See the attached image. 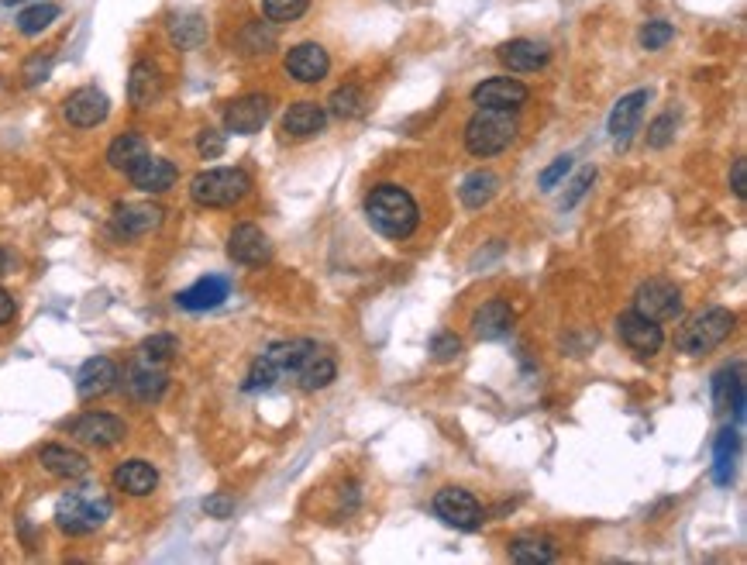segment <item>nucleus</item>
<instances>
[{"instance_id":"11","label":"nucleus","mask_w":747,"mask_h":565,"mask_svg":"<svg viewBox=\"0 0 747 565\" xmlns=\"http://www.w3.org/2000/svg\"><path fill=\"white\" fill-rule=\"evenodd\" d=\"M269 114L272 100L266 94H245L224 107V128L235 131V135H255L269 121Z\"/></svg>"},{"instance_id":"45","label":"nucleus","mask_w":747,"mask_h":565,"mask_svg":"<svg viewBox=\"0 0 747 565\" xmlns=\"http://www.w3.org/2000/svg\"><path fill=\"white\" fill-rule=\"evenodd\" d=\"M49 69H52V56H35V59H31V63L25 66V83H31V87H35V83H42L45 80V76H49Z\"/></svg>"},{"instance_id":"15","label":"nucleus","mask_w":747,"mask_h":565,"mask_svg":"<svg viewBox=\"0 0 747 565\" xmlns=\"http://www.w3.org/2000/svg\"><path fill=\"white\" fill-rule=\"evenodd\" d=\"M124 386H128V393L138 404H159L169 386L166 366H155V362H145V359L131 362L128 373H124Z\"/></svg>"},{"instance_id":"28","label":"nucleus","mask_w":747,"mask_h":565,"mask_svg":"<svg viewBox=\"0 0 747 565\" xmlns=\"http://www.w3.org/2000/svg\"><path fill=\"white\" fill-rule=\"evenodd\" d=\"M145 156H149L145 138L135 135V131H124V135H118L111 142V149H107V166L118 169V173H131Z\"/></svg>"},{"instance_id":"6","label":"nucleus","mask_w":747,"mask_h":565,"mask_svg":"<svg viewBox=\"0 0 747 565\" xmlns=\"http://www.w3.org/2000/svg\"><path fill=\"white\" fill-rule=\"evenodd\" d=\"M252 190V180H248L245 169H207V173L193 176L190 183V197L197 200L200 207H231L238 204L241 197H248Z\"/></svg>"},{"instance_id":"23","label":"nucleus","mask_w":747,"mask_h":565,"mask_svg":"<svg viewBox=\"0 0 747 565\" xmlns=\"http://www.w3.org/2000/svg\"><path fill=\"white\" fill-rule=\"evenodd\" d=\"M114 486L128 497H149L159 486V472H155L145 459H128L114 469Z\"/></svg>"},{"instance_id":"38","label":"nucleus","mask_w":747,"mask_h":565,"mask_svg":"<svg viewBox=\"0 0 747 565\" xmlns=\"http://www.w3.org/2000/svg\"><path fill=\"white\" fill-rule=\"evenodd\" d=\"M672 38H675V28L668 25V21H648L641 32V45L648 52H658V49H665Z\"/></svg>"},{"instance_id":"22","label":"nucleus","mask_w":747,"mask_h":565,"mask_svg":"<svg viewBox=\"0 0 747 565\" xmlns=\"http://www.w3.org/2000/svg\"><path fill=\"white\" fill-rule=\"evenodd\" d=\"M500 59L513 73H538V69L548 66L551 52L541 42H531V38H513V42L500 49Z\"/></svg>"},{"instance_id":"33","label":"nucleus","mask_w":747,"mask_h":565,"mask_svg":"<svg viewBox=\"0 0 747 565\" xmlns=\"http://www.w3.org/2000/svg\"><path fill=\"white\" fill-rule=\"evenodd\" d=\"M510 559L520 565H544L555 562V548H551L548 538H517L510 545Z\"/></svg>"},{"instance_id":"32","label":"nucleus","mask_w":747,"mask_h":565,"mask_svg":"<svg viewBox=\"0 0 747 565\" xmlns=\"http://www.w3.org/2000/svg\"><path fill=\"white\" fill-rule=\"evenodd\" d=\"M734 455H737V431L727 428L720 431L717 448H713V479L720 486H730V479H734Z\"/></svg>"},{"instance_id":"21","label":"nucleus","mask_w":747,"mask_h":565,"mask_svg":"<svg viewBox=\"0 0 747 565\" xmlns=\"http://www.w3.org/2000/svg\"><path fill=\"white\" fill-rule=\"evenodd\" d=\"M228 293H231L228 280H221V276H204V280L186 286L180 297H176V304H180L183 311H214V307H221L224 300H228Z\"/></svg>"},{"instance_id":"4","label":"nucleus","mask_w":747,"mask_h":565,"mask_svg":"<svg viewBox=\"0 0 747 565\" xmlns=\"http://www.w3.org/2000/svg\"><path fill=\"white\" fill-rule=\"evenodd\" d=\"M111 500L97 493L93 486L87 490H69L56 507V524L66 534H90L111 517Z\"/></svg>"},{"instance_id":"48","label":"nucleus","mask_w":747,"mask_h":565,"mask_svg":"<svg viewBox=\"0 0 747 565\" xmlns=\"http://www.w3.org/2000/svg\"><path fill=\"white\" fill-rule=\"evenodd\" d=\"M14 269H18V259H14V255L7 252V249H0V276L14 273Z\"/></svg>"},{"instance_id":"2","label":"nucleus","mask_w":747,"mask_h":565,"mask_svg":"<svg viewBox=\"0 0 747 565\" xmlns=\"http://www.w3.org/2000/svg\"><path fill=\"white\" fill-rule=\"evenodd\" d=\"M365 218H369V224L379 235L400 242V238H410L417 231L420 211H417V200L403 187H396V183H379V187L365 197Z\"/></svg>"},{"instance_id":"5","label":"nucleus","mask_w":747,"mask_h":565,"mask_svg":"<svg viewBox=\"0 0 747 565\" xmlns=\"http://www.w3.org/2000/svg\"><path fill=\"white\" fill-rule=\"evenodd\" d=\"M734 324H737L734 311H727V307H710V311L692 317L689 324H682V331L675 335V345L686 355H706L727 342Z\"/></svg>"},{"instance_id":"40","label":"nucleus","mask_w":747,"mask_h":565,"mask_svg":"<svg viewBox=\"0 0 747 565\" xmlns=\"http://www.w3.org/2000/svg\"><path fill=\"white\" fill-rule=\"evenodd\" d=\"M672 138H675V118H672V114H661V118L651 121V128H648V145H651V149H665Z\"/></svg>"},{"instance_id":"46","label":"nucleus","mask_w":747,"mask_h":565,"mask_svg":"<svg viewBox=\"0 0 747 565\" xmlns=\"http://www.w3.org/2000/svg\"><path fill=\"white\" fill-rule=\"evenodd\" d=\"M730 187H734V193L741 200L747 197V162L744 159L734 162V173H730Z\"/></svg>"},{"instance_id":"24","label":"nucleus","mask_w":747,"mask_h":565,"mask_svg":"<svg viewBox=\"0 0 747 565\" xmlns=\"http://www.w3.org/2000/svg\"><path fill=\"white\" fill-rule=\"evenodd\" d=\"M472 328H476L482 342H496V338H503L513 328V307L507 300H489L472 317Z\"/></svg>"},{"instance_id":"35","label":"nucleus","mask_w":747,"mask_h":565,"mask_svg":"<svg viewBox=\"0 0 747 565\" xmlns=\"http://www.w3.org/2000/svg\"><path fill=\"white\" fill-rule=\"evenodd\" d=\"M328 104H331L334 118H345L348 121V118H359V114L365 111V94H362L359 87H338L331 94Z\"/></svg>"},{"instance_id":"42","label":"nucleus","mask_w":747,"mask_h":565,"mask_svg":"<svg viewBox=\"0 0 747 565\" xmlns=\"http://www.w3.org/2000/svg\"><path fill=\"white\" fill-rule=\"evenodd\" d=\"M197 149H200V156H204V159H217L224 152V135H221V131H214V128H204L197 135Z\"/></svg>"},{"instance_id":"16","label":"nucleus","mask_w":747,"mask_h":565,"mask_svg":"<svg viewBox=\"0 0 747 565\" xmlns=\"http://www.w3.org/2000/svg\"><path fill=\"white\" fill-rule=\"evenodd\" d=\"M228 255L241 266H266L272 259V245L259 224H238L228 238Z\"/></svg>"},{"instance_id":"25","label":"nucleus","mask_w":747,"mask_h":565,"mask_svg":"<svg viewBox=\"0 0 747 565\" xmlns=\"http://www.w3.org/2000/svg\"><path fill=\"white\" fill-rule=\"evenodd\" d=\"M324 125H328V111H324L317 100H300V104H293L283 118V131L293 138H310V135H317V131H324Z\"/></svg>"},{"instance_id":"19","label":"nucleus","mask_w":747,"mask_h":565,"mask_svg":"<svg viewBox=\"0 0 747 565\" xmlns=\"http://www.w3.org/2000/svg\"><path fill=\"white\" fill-rule=\"evenodd\" d=\"M176 176H180V169H176L169 159L145 156V159L138 162V166L128 173V180H131V187L142 190V193H166V190H173Z\"/></svg>"},{"instance_id":"13","label":"nucleus","mask_w":747,"mask_h":565,"mask_svg":"<svg viewBox=\"0 0 747 565\" xmlns=\"http://www.w3.org/2000/svg\"><path fill=\"white\" fill-rule=\"evenodd\" d=\"M107 111H111V100H107L104 90H97V87L73 90V94L66 97V104H62V114H66V121H69V125H76V128L100 125V121L107 118Z\"/></svg>"},{"instance_id":"1","label":"nucleus","mask_w":747,"mask_h":565,"mask_svg":"<svg viewBox=\"0 0 747 565\" xmlns=\"http://www.w3.org/2000/svg\"><path fill=\"white\" fill-rule=\"evenodd\" d=\"M338 376V362L324 345L310 342V338H293V342L269 345L259 359L252 362L245 379L248 393L272 390V386L293 383L303 393H317L334 383Z\"/></svg>"},{"instance_id":"12","label":"nucleus","mask_w":747,"mask_h":565,"mask_svg":"<svg viewBox=\"0 0 747 565\" xmlns=\"http://www.w3.org/2000/svg\"><path fill=\"white\" fill-rule=\"evenodd\" d=\"M162 224V207L155 204H124L111 218V235L121 242H135V238L149 235Z\"/></svg>"},{"instance_id":"39","label":"nucleus","mask_w":747,"mask_h":565,"mask_svg":"<svg viewBox=\"0 0 747 565\" xmlns=\"http://www.w3.org/2000/svg\"><path fill=\"white\" fill-rule=\"evenodd\" d=\"M458 352H462V338L451 335V331H441V335L431 338V355L438 362H451L458 359Z\"/></svg>"},{"instance_id":"36","label":"nucleus","mask_w":747,"mask_h":565,"mask_svg":"<svg viewBox=\"0 0 747 565\" xmlns=\"http://www.w3.org/2000/svg\"><path fill=\"white\" fill-rule=\"evenodd\" d=\"M176 352H180V342H176L173 335H152V338H145V342H142L138 359L155 362V366H166V362H173Z\"/></svg>"},{"instance_id":"10","label":"nucleus","mask_w":747,"mask_h":565,"mask_svg":"<svg viewBox=\"0 0 747 565\" xmlns=\"http://www.w3.org/2000/svg\"><path fill=\"white\" fill-rule=\"evenodd\" d=\"M69 435H73L76 441H83V445L90 448H114L118 441H124V435H128V428H124L121 417L114 414H83L76 417L73 424H69Z\"/></svg>"},{"instance_id":"30","label":"nucleus","mask_w":747,"mask_h":565,"mask_svg":"<svg viewBox=\"0 0 747 565\" xmlns=\"http://www.w3.org/2000/svg\"><path fill=\"white\" fill-rule=\"evenodd\" d=\"M496 190H500V176L489 173V169H476V173H469L462 183V204L469 207V211H479V207H486L489 200L496 197Z\"/></svg>"},{"instance_id":"20","label":"nucleus","mask_w":747,"mask_h":565,"mask_svg":"<svg viewBox=\"0 0 747 565\" xmlns=\"http://www.w3.org/2000/svg\"><path fill=\"white\" fill-rule=\"evenodd\" d=\"M644 104H648V90H634V94L620 97L617 107L610 111V121H606V131L617 145H627L630 135H634L637 121L644 114Z\"/></svg>"},{"instance_id":"43","label":"nucleus","mask_w":747,"mask_h":565,"mask_svg":"<svg viewBox=\"0 0 747 565\" xmlns=\"http://www.w3.org/2000/svg\"><path fill=\"white\" fill-rule=\"evenodd\" d=\"M596 180V169H582L579 176L572 180V193L562 200V211H572L575 204H579V197H586V190H589V183Z\"/></svg>"},{"instance_id":"29","label":"nucleus","mask_w":747,"mask_h":565,"mask_svg":"<svg viewBox=\"0 0 747 565\" xmlns=\"http://www.w3.org/2000/svg\"><path fill=\"white\" fill-rule=\"evenodd\" d=\"M713 393H717V410H734L737 421H744V379L737 369H723L713 379Z\"/></svg>"},{"instance_id":"34","label":"nucleus","mask_w":747,"mask_h":565,"mask_svg":"<svg viewBox=\"0 0 747 565\" xmlns=\"http://www.w3.org/2000/svg\"><path fill=\"white\" fill-rule=\"evenodd\" d=\"M59 18V7L56 4H31L28 11L18 14V32L21 35H38Z\"/></svg>"},{"instance_id":"8","label":"nucleus","mask_w":747,"mask_h":565,"mask_svg":"<svg viewBox=\"0 0 747 565\" xmlns=\"http://www.w3.org/2000/svg\"><path fill=\"white\" fill-rule=\"evenodd\" d=\"M434 514L458 531H476L482 524L479 500L472 497L469 490H458V486H448V490H441L438 497H434Z\"/></svg>"},{"instance_id":"18","label":"nucleus","mask_w":747,"mask_h":565,"mask_svg":"<svg viewBox=\"0 0 747 565\" xmlns=\"http://www.w3.org/2000/svg\"><path fill=\"white\" fill-rule=\"evenodd\" d=\"M328 69H331V56L317 42L293 45L290 56H286V73L297 83H321L328 76Z\"/></svg>"},{"instance_id":"44","label":"nucleus","mask_w":747,"mask_h":565,"mask_svg":"<svg viewBox=\"0 0 747 565\" xmlns=\"http://www.w3.org/2000/svg\"><path fill=\"white\" fill-rule=\"evenodd\" d=\"M204 510H207L210 517H221V521H224V517L235 514V500L224 497V493H214V497H207V500H204Z\"/></svg>"},{"instance_id":"7","label":"nucleus","mask_w":747,"mask_h":565,"mask_svg":"<svg viewBox=\"0 0 747 565\" xmlns=\"http://www.w3.org/2000/svg\"><path fill=\"white\" fill-rule=\"evenodd\" d=\"M634 311L651 317V321H675L682 314V293L668 280H648L637 286Z\"/></svg>"},{"instance_id":"26","label":"nucleus","mask_w":747,"mask_h":565,"mask_svg":"<svg viewBox=\"0 0 747 565\" xmlns=\"http://www.w3.org/2000/svg\"><path fill=\"white\" fill-rule=\"evenodd\" d=\"M38 462L59 479H83L90 472L87 455L73 452V448H62V445H45L42 452H38Z\"/></svg>"},{"instance_id":"3","label":"nucleus","mask_w":747,"mask_h":565,"mask_svg":"<svg viewBox=\"0 0 747 565\" xmlns=\"http://www.w3.org/2000/svg\"><path fill=\"white\" fill-rule=\"evenodd\" d=\"M513 138H517V121L510 111H496V107H479L465 125V149L479 159L503 152Z\"/></svg>"},{"instance_id":"31","label":"nucleus","mask_w":747,"mask_h":565,"mask_svg":"<svg viewBox=\"0 0 747 565\" xmlns=\"http://www.w3.org/2000/svg\"><path fill=\"white\" fill-rule=\"evenodd\" d=\"M169 35H173L176 49L190 52L207 38V25H204V18H200V14H176V18L169 21Z\"/></svg>"},{"instance_id":"37","label":"nucleus","mask_w":747,"mask_h":565,"mask_svg":"<svg viewBox=\"0 0 747 565\" xmlns=\"http://www.w3.org/2000/svg\"><path fill=\"white\" fill-rule=\"evenodd\" d=\"M307 7H310V0H266L262 11H266V18L272 25H286V21H297Z\"/></svg>"},{"instance_id":"9","label":"nucleus","mask_w":747,"mask_h":565,"mask_svg":"<svg viewBox=\"0 0 747 565\" xmlns=\"http://www.w3.org/2000/svg\"><path fill=\"white\" fill-rule=\"evenodd\" d=\"M617 331H620V342H624L634 355H641V359H651V355L665 345L661 324L651 321V317H644V314H637V311L620 314L617 317Z\"/></svg>"},{"instance_id":"41","label":"nucleus","mask_w":747,"mask_h":565,"mask_svg":"<svg viewBox=\"0 0 747 565\" xmlns=\"http://www.w3.org/2000/svg\"><path fill=\"white\" fill-rule=\"evenodd\" d=\"M568 169H572V156H558V159L551 162V166L538 176V187H541L544 193L555 190V187H558V180H565Z\"/></svg>"},{"instance_id":"49","label":"nucleus","mask_w":747,"mask_h":565,"mask_svg":"<svg viewBox=\"0 0 747 565\" xmlns=\"http://www.w3.org/2000/svg\"><path fill=\"white\" fill-rule=\"evenodd\" d=\"M4 4H7V7H14V4H25V0H4Z\"/></svg>"},{"instance_id":"14","label":"nucleus","mask_w":747,"mask_h":565,"mask_svg":"<svg viewBox=\"0 0 747 565\" xmlns=\"http://www.w3.org/2000/svg\"><path fill=\"white\" fill-rule=\"evenodd\" d=\"M527 97H531V90L520 80H510V76H496V80H486L472 90V104L496 107V111H517L527 104Z\"/></svg>"},{"instance_id":"17","label":"nucleus","mask_w":747,"mask_h":565,"mask_svg":"<svg viewBox=\"0 0 747 565\" xmlns=\"http://www.w3.org/2000/svg\"><path fill=\"white\" fill-rule=\"evenodd\" d=\"M121 379V369L114 366V359H107V355H93L80 366V373H76V393H80L83 400H97L104 397V393H111L114 386H118Z\"/></svg>"},{"instance_id":"27","label":"nucleus","mask_w":747,"mask_h":565,"mask_svg":"<svg viewBox=\"0 0 747 565\" xmlns=\"http://www.w3.org/2000/svg\"><path fill=\"white\" fill-rule=\"evenodd\" d=\"M162 97V73L155 63H135L128 76V100L135 107H149Z\"/></svg>"},{"instance_id":"47","label":"nucleus","mask_w":747,"mask_h":565,"mask_svg":"<svg viewBox=\"0 0 747 565\" xmlns=\"http://www.w3.org/2000/svg\"><path fill=\"white\" fill-rule=\"evenodd\" d=\"M14 317V297L0 286V324H7Z\"/></svg>"}]
</instances>
